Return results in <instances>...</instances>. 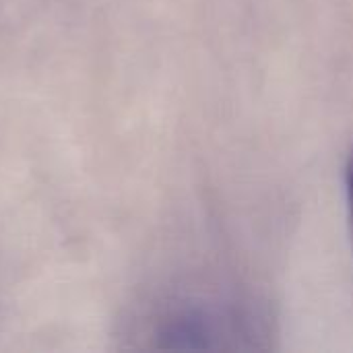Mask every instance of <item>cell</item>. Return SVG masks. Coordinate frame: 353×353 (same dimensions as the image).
I'll return each instance as SVG.
<instances>
[{"instance_id":"cell-1","label":"cell","mask_w":353,"mask_h":353,"mask_svg":"<svg viewBox=\"0 0 353 353\" xmlns=\"http://www.w3.org/2000/svg\"><path fill=\"white\" fill-rule=\"evenodd\" d=\"M345 186H347V205H350V219H352V234H353V151L347 159L345 168Z\"/></svg>"}]
</instances>
